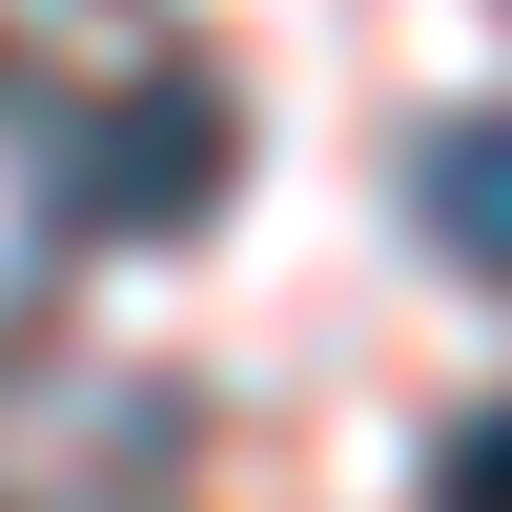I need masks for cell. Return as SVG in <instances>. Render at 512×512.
<instances>
[{
  "mask_svg": "<svg viewBox=\"0 0 512 512\" xmlns=\"http://www.w3.org/2000/svg\"><path fill=\"white\" fill-rule=\"evenodd\" d=\"M226 164H246V103L205 62H144L123 103H82L62 144H41V226L62 246H185L205 205H226Z\"/></svg>",
  "mask_w": 512,
  "mask_h": 512,
  "instance_id": "1",
  "label": "cell"
},
{
  "mask_svg": "<svg viewBox=\"0 0 512 512\" xmlns=\"http://www.w3.org/2000/svg\"><path fill=\"white\" fill-rule=\"evenodd\" d=\"M410 226H431L472 287H512V103H451L431 144H410Z\"/></svg>",
  "mask_w": 512,
  "mask_h": 512,
  "instance_id": "2",
  "label": "cell"
},
{
  "mask_svg": "<svg viewBox=\"0 0 512 512\" xmlns=\"http://www.w3.org/2000/svg\"><path fill=\"white\" fill-rule=\"evenodd\" d=\"M431 472H451V492H472V512H512V390H492V410H472V431H451V451H431Z\"/></svg>",
  "mask_w": 512,
  "mask_h": 512,
  "instance_id": "3",
  "label": "cell"
}]
</instances>
